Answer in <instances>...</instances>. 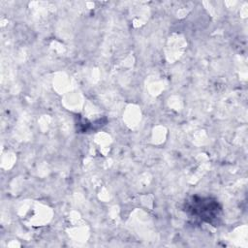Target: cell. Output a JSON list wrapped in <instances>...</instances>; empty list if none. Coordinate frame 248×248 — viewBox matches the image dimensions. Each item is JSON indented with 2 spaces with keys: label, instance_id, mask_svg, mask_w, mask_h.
Masks as SVG:
<instances>
[{
  "label": "cell",
  "instance_id": "6da1fadb",
  "mask_svg": "<svg viewBox=\"0 0 248 248\" xmlns=\"http://www.w3.org/2000/svg\"><path fill=\"white\" fill-rule=\"evenodd\" d=\"M190 209L193 213L198 215L199 218L208 223L216 219L221 211V207L216 201L202 198H198V200L197 198H193V201L190 203Z\"/></svg>",
  "mask_w": 248,
  "mask_h": 248
}]
</instances>
